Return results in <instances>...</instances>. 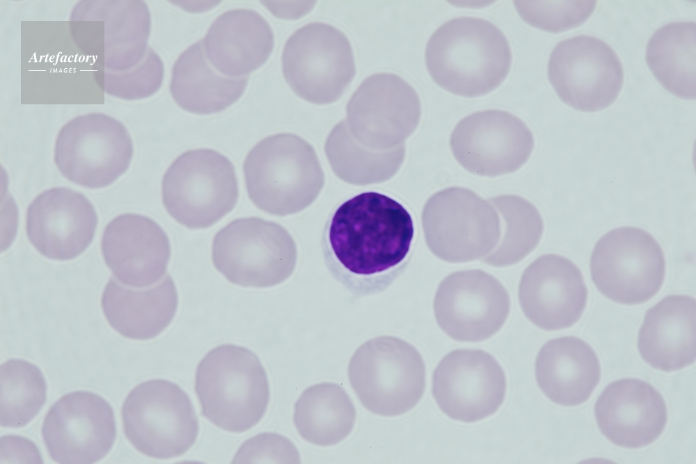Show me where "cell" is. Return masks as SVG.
Segmentation results:
<instances>
[{
  "label": "cell",
  "mask_w": 696,
  "mask_h": 464,
  "mask_svg": "<svg viewBox=\"0 0 696 464\" xmlns=\"http://www.w3.org/2000/svg\"><path fill=\"white\" fill-rule=\"evenodd\" d=\"M414 234L412 216L403 205L379 192H363L328 218L322 240L324 262L355 296L377 294L399 275Z\"/></svg>",
  "instance_id": "cell-1"
},
{
  "label": "cell",
  "mask_w": 696,
  "mask_h": 464,
  "mask_svg": "<svg viewBox=\"0 0 696 464\" xmlns=\"http://www.w3.org/2000/svg\"><path fill=\"white\" fill-rule=\"evenodd\" d=\"M512 54L503 32L492 22L461 16L446 21L429 37L425 63L429 75L454 95L476 97L498 88L507 77Z\"/></svg>",
  "instance_id": "cell-2"
},
{
  "label": "cell",
  "mask_w": 696,
  "mask_h": 464,
  "mask_svg": "<svg viewBox=\"0 0 696 464\" xmlns=\"http://www.w3.org/2000/svg\"><path fill=\"white\" fill-rule=\"evenodd\" d=\"M195 390L203 415L217 427L242 433L263 417L269 401V385L258 356L249 349L222 344L200 361Z\"/></svg>",
  "instance_id": "cell-3"
},
{
  "label": "cell",
  "mask_w": 696,
  "mask_h": 464,
  "mask_svg": "<svg viewBox=\"0 0 696 464\" xmlns=\"http://www.w3.org/2000/svg\"><path fill=\"white\" fill-rule=\"evenodd\" d=\"M350 385L361 404L383 417L403 415L420 401L425 388V365L411 344L380 336L361 345L348 366Z\"/></svg>",
  "instance_id": "cell-4"
},
{
  "label": "cell",
  "mask_w": 696,
  "mask_h": 464,
  "mask_svg": "<svg viewBox=\"0 0 696 464\" xmlns=\"http://www.w3.org/2000/svg\"><path fill=\"white\" fill-rule=\"evenodd\" d=\"M238 197L234 165L212 149L183 152L162 179L161 198L166 211L189 229L212 226L235 208Z\"/></svg>",
  "instance_id": "cell-5"
},
{
  "label": "cell",
  "mask_w": 696,
  "mask_h": 464,
  "mask_svg": "<svg viewBox=\"0 0 696 464\" xmlns=\"http://www.w3.org/2000/svg\"><path fill=\"white\" fill-rule=\"evenodd\" d=\"M212 260L229 282L258 288L277 285L293 273L295 243L280 225L258 217L235 219L214 237Z\"/></svg>",
  "instance_id": "cell-6"
},
{
  "label": "cell",
  "mask_w": 696,
  "mask_h": 464,
  "mask_svg": "<svg viewBox=\"0 0 696 464\" xmlns=\"http://www.w3.org/2000/svg\"><path fill=\"white\" fill-rule=\"evenodd\" d=\"M121 413L127 439L150 458L180 456L198 437V421L190 398L166 380L152 379L136 385L126 397Z\"/></svg>",
  "instance_id": "cell-7"
},
{
  "label": "cell",
  "mask_w": 696,
  "mask_h": 464,
  "mask_svg": "<svg viewBox=\"0 0 696 464\" xmlns=\"http://www.w3.org/2000/svg\"><path fill=\"white\" fill-rule=\"evenodd\" d=\"M590 270L594 285L604 296L620 304L637 305L650 300L661 288L665 259L650 233L623 226L598 240Z\"/></svg>",
  "instance_id": "cell-8"
},
{
  "label": "cell",
  "mask_w": 696,
  "mask_h": 464,
  "mask_svg": "<svg viewBox=\"0 0 696 464\" xmlns=\"http://www.w3.org/2000/svg\"><path fill=\"white\" fill-rule=\"evenodd\" d=\"M282 70L291 89L318 104L338 99L356 73L351 45L340 29L324 22L308 23L286 41Z\"/></svg>",
  "instance_id": "cell-9"
},
{
  "label": "cell",
  "mask_w": 696,
  "mask_h": 464,
  "mask_svg": "<svg viewBox=\"0 0 696 464\" xmlns=\"http://www.w3.org/2000/svg\"><path fill=\"white\" fill-rule=\"evenodd\" d=\"M133 154L125 125L102 113L79 115L59 131L54 161L60 173L78 185L100 189L114 182L129 168Z\"/></svg>",
  "instance_id": "cell-10"
},
{
  "label": "cell",
  "mask_w": 696,
  "mask_h": 464,
  "mask_svg": "<svg viewBox=\"0 0 696 464\" xmlns=\"http://www.w3.org/2000/svg\"><path fill=\"white\" fill-rule=\"evenodd\" d=\"M548 76L561 100L583 112L610 106L624 82L622 65L615 51L603 40L589 35L559 42L549 56Z\"/></svg>",
  "instance_id": "cell-11"
},
{
  "label": "cell",
  "mask_w": 696,
  "mask_h": 464,
  "mask_svg": "<svg viewBox=\"0 0 696 464\" xmlns=\"http://www.w3.org/2000/svg\"><path fill=\"white\" fill-rule=\"evenodd\" d=\"M509 310L506 289L494 276L480 269L448 275L439 284L434 301L439 327L460 342L490 338L502 328Z\"/></svg>",
  "instance_id": "cell-12"
},
{
  "label": "cell",
  "mask_w": 696,
  "mask_h": 464,
  "mask_svg": "<svg viewBox=\"0 0 696 464\" xmlns=\"http://www.w3.org/2000/svg\"><path fill=\"white\" fill-rule=\"evenodd\" d=\"M114 413L100 396L76 391L60 398L42 427L43 441L58 463L90 464L102 459L116 438Z\"/></svg>",
  "instance_id": "cell-13"
},
{
  "label": "cell",
  "mask_w": 696,
  "mask_h": 464,
  "mask_svg": "<svg viewBox=\"0 0 696 464\" xmlns=\"http://www.w3.org/2000/svg\"><path fill=\"white\" fill-rule=\"evenodd\" d=\"M506 390L503 369L482 350L452 351L433 374L432 394L438 406L458 421L473 422L491 415L503 403Z\"/></svg>",
  "instance_id": "cell-14"
},
{
  "label": "cell",
  "mask_w": 696,
  "mask_h": 464,
  "mask_svg": "<svg viewBox=\"0 0 696 464\" xmlns=\"http://www.w3.org/2000/svg\"><path fill=\"white\" fill-rule=\"evenodd\" d=\"M478 198L434 196L425 205L422 225L427 245L438 258L452 263L484 258L498 244L499 218Z\"/></svg>",
  "instance_id": "cell-15"
},
{
  "label": "cell",
  "mask_w": 696,
  "mask_h": 464,
  "mask_svg": "<svg viewBox=\"0 0 696 464\" xmlns=\"http://www.w3.org/2000/svg\"><path fill=\"white\" fill-rule=\"evenodd\" d=\"M457 161L475 172L516 170L530 157L532 131L518 117L505 111L485 110L461 120L450 140Z\"/></svg>",
  "instance_id": "cell-16"
},
{
  "label": "cell",
  "mask_w": 696,
  "mask_h": 464,
  "mask_svg": "<svg viewBox=\"0 0 696 464\" xmlns=\"http://www.w3.org/2000/svg\"><path fill=\"white\" fill-rule=\"evenodd\" d=\"M349 121L366 143L388 146L403 141L420 117L419 96L406 80L392 73L365 78L347 104Z\"/></svg>",
  "instance_id": "cell-17"
},
{
  "label": "cell",
  "mask_w": 696,
  "mask_h": 464,
  "mask_svg": "<svg viewBox=\"0 0 696 464\" xmlns=\"http://www.w3.org/2000/svg\"><path fill=\"white\" fill-rule=\"evenodd\" d=\"M316 159L313 148L296 135L278 134L262 139L243 164L248 198L270 214L283 216L300 211L296 171Z\"/></svg>",
  "instance_id": "cell-18"
},
{
  "label": "cell",
  "mask_w": 696,
  "mask_h": 464,
  "mask_svg": "<svg viewBox=\"0 0 696 464\" xmlns=\"http://www.w3.org/2000/svg\"><path fill=\"white\" fill-rule=\"evenodd\" d=\"M587 289L580 269L568 258L540 256L524 271L519 300L525 317L544 330L572 326L585 309Z\"/></svg>",
  "instance_id": "cell-19"
},
{
  "label": "cell",
  "mask_w": 696,
  "mask_h": 464,
  "mask_svg": "<svg viewBox=\"0 0 696 464\" xmlns=\"http://www.w3.org/2000/svg\"><path fill=\"white\" fill-rule=\"evenodd\" d=\"M97 217L90 202L81 193L55 187L40 193L26 215L29 240L43 256L69 260L92 242Z\"/></svg>",
  "instance_id": "cell-20"
},
{
  "label": "cell",
  "mask_w": 696,
  "mask_h": 464,
  "mask_svg": "<svg viewBox=\"0 0 696 464\" xmlns=\"http://www.w3.org/2000/svg\"><path fill=\"white\" fill-rule=\"evenodd\" d=\"M101 248L114 276L134 287H149L161 279L171 257L164 230L150 218L136 214L111 220L104 229Z\"/></svg>",
  "instance_id": "cell-21"
},
{
  "label": "cell",
  "mask_w": 696,
  "mask_h": 464,
  "mask_svg": "<svg viewBox=\"0 0 696 464\" xmlns=\"http://www.w3.org/2000/svg\"><path fill=\"white\" fill-rule=\"evenodd\" d=\"M594 415L602 434L612 443L637 449L654 442L667 420L665 401L649 383L622 378L609 384L594 405Z\"/></svg>",
  "instance_id": "cell-22"
},
{
  "label": "cell",
  "mask_w": 696,
  "mask_h": 464,
  "mask_svg": "<svg viewBox=\"0 0 696 464\" xmlns=\"http://www.w3.org/2000/svg\"><path fill=\"white\" fill-rule=\"evenodd\" d=\"M696 303L687 295H670L649 309L639 330L638 347L652 367L670 372L696 358Z\"/></svg>",
  "instance_id": "cell-23"
},
{
  "label": "cell",
  "mask_w": 696,
  "mask_h": 464,
  "mask_svg": "<svg viewBox=\"0 0 696 464\" xmlns=\"http://www.w3.org/2000/svg\"><path fill=\"white\" fill-rule=\"evenodd\" d=\"M207 58L223 74L239 77L262 66L274 45L273 31L258 12L238 8L218 16L202 40Z\"/></svg>",
  "instance_id": "cell-24"
},
{
  "label": "cell",
  "mask_w": 696,
  "mask_h": 464,
  "mask_svg": "<svg viewBox=\"0 0 696 464\" xmlns=\"http://www.w3.org/2000/svg\"><path fill=\"white\" fill-rule=\"evenodd\" d=\"M537 384L553 402L576 406L585 402L601 377L599 358L584 340L566 336L548 341L535 362Z\"/></svg>",
  "instance_id": "cell-25"
},
{
  "label": "cell",
  "mask_w": 696,
  "mask_h": 464,
  "mask_svg": "<svg viewBox=\"0 0 696 464\" xmlns=\"http://www.w3.org/2000/svg\"><path fill=\"white\" fill-rule=\"evenodd\" d=\"M101 303L107 321L118 333L129 339L145 340L157 337L171 323L178 296L169 275L145 290L129 289L110 278Z\"/></svg>",
  "instance_id": "cell-26"
},
{
  "label": "cell",
  "mask_w": 696,
  "mask_h": 464,
  "mask_svg": "<svg viewBox=\"0 0 696 464\" xmlns=\"http://www.w3.org/2000/svg\"><path fill=\"white\" fill-rule=\"evenodd\" d=\"M246 76L221 74L206 57L202 40L186 49L175 62L170 90L183 110L207 115L221 111L234 104L247 85Z\"/></svg>",
  "instance_id": "cell-27"
},
{
  "label": "cell",
  "mask_w": 696,
  "mask_h": 464,
  "mask_svg": "<svg viewBox=\"0 0 696 464\" xmlns=\"http://www.w3.org/2000/svg\"><path fill=\"white\" fill-rule=\"evenodd\" d=\"M356 417L354 403L342 385L321 383L308 387L298 398L293 421L304 440L328 447L338 444L351 433Z\"/></svg>",
  "instance_id": "cell-28"
},
{
  "label": "cell",
  "mask_w": 696,
  "mask_h": 464,
  "mask_svg": "<svg viewBox=\"0 0 696 464\" xmlns=\"http://www.w3.org/2000/svg\"><path fill=\"white\" fill-rule=\"evenodd\" d=\"M695 22L664 24L650 37L645 59L656 79L670 93L695 99Z\"/></svg>",
  "instance_id": "cell-29"
},
{
  "label": "cell",
  "mask_w": 696,
  "mask_h": 464,
  "mask_svg": "<svg viewBox=\"0 0 696 464\" xmlns=\"http://www.w3.org/2000/svg\"><path fill=\"white\" fill-rule=\"evenodd\" d=\"M47 385L41 371L22 360H9L0 367V424L22 427L39 413L46 400Z\"/></svg>",
  "instance_id": "cell-30"
},
{
  "label": "cell",
  "mask_w": 696,
  "mask_h": 464,
  "mask_svg": "<svg viewBox=\"0 0 696 464\" xmlns=\"http://www.w3.org/2000/svg\"><path fill=\"white\" fill-rule=\"evenodd\" d=\"M505 222L503 238L495 250L483 258L494 266H505L521 261L539 242L543 234V221L531 204L499 205Z\"/></svg>",
  "instance_id": "cell-31"
},
{
  "label": "cell",
  "mask_w": 696,
  "mask_h": 464,
  "mask_svg": "<svg viewBox=\"0 0 696 464\" xmlns=\"http://www.w3.org/2000/svg\"><path fill=\"white\" fill-rule=\"evenodd\" d=\"M514 6L531 26L560 33L583 24L593 13L596 1H515Z\"/></svg>",
  "instance_id": "cell-32"
},
{
  "label": "cell",
  "mask_w": 696,
  "mask_h": 464,
  "mask_svg": "<svg viewBox=\"0 0 696 464\" xmlns=\"http://www.w3.org/2000/svg\"><path fill=\"white\" fill-rule=\"evenodd\" d=\"M109 84L114 88L108 94L125 99H139L149 97L160 88L164 77V65L157 53L148 47L143 58L126 70L109 71ZM107 86V85H106Z\"/></svg>",
  "instance_id": "cell-33"
},
{
  "label": "cell",
  "mask_w": 696,
  "mask_h": 464,
  "mask_svg": "<svg viewBox=\"0 0 696 464\" xmlns=\"http://www.w3.org/2000/svg\"><path fill=\"white\" fill-rule=\"evenodd\" d=\"M299 451L285 437L263 433L246 440L239 449L235 463H299Z\"/></svg>",
  "instance_id": "cell-34"
}]
</instances>
